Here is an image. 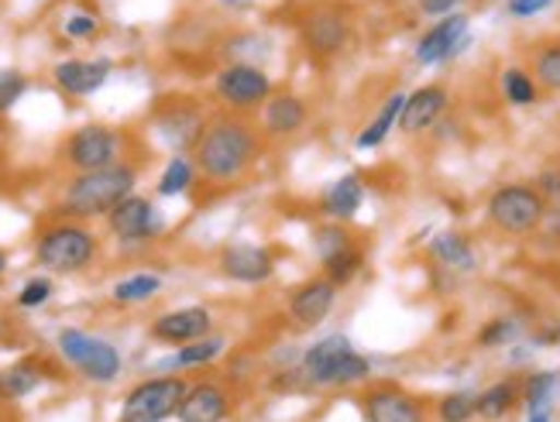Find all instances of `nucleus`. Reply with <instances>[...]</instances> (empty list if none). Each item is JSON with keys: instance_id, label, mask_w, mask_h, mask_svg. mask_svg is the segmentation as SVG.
I'll return each instance as SVG.
<instances>
[{"instance_id": "cd10ccee", "label": "nucleus", "mask_w": 560, "mask_h": 422, "mask_svg": "<svg viewBox=\"0 0 560 422\" xmlns=\"http://www.w3.org/2000/svg\"><path fill=\"white\" fill-rule=\"evenodd\" d=\"M42 385V371L35 361H21L0 371V399H28Z\"/></svg>"}, {"instance_id": "393cba45", "label": "nucleus", "mask_w": 560, "mask_h": 422, "mask_svg": "<svg viewBox=\"0 0 560 422\" xmlns=\"http://www.w3.org/2000/svg\"><path fill=\"white\" fill-rule=\"evenodd\" d=\"M513 409H520V378H502L478 391V419L502 422Z\"/></svg>"}, {"instance_id": "37998d69", "label": "nucleus", "mask_w": 560, "mask_h": 422, "mask_svg": "<svg viewBox=\"0 0 560 422\" xmlns=\"http://www.w3.org/2000/svg\"><path fill=\"white\" fill-rule=\"evenodd\" d=\"M523 422H553V412H540V415H526Z\"/></svg>"}, {"instance_id": "f704fd0d", "label": "nucleus", "mask_w": 560, "mask_h": 422, "mask_svg": "<svg viewBox=\"0 0 560 422\" xmlns=\"http://www.w3.org/2000/svg\"><path fill=\"white\" fill-rule=\"evenodd\" d=\"M520 333H523L520 319H513V316H495V319H489V323H485V327L478 330V347H489V351H495V347L516 343Z\"/></svg>"}, {"instance_id": "6ab92c4d", "label": "nucleus", "mask_w": 560, "mask_h": 422, "mask_svg": "<svg viewBox=\"0 0 560 422\" xmlns=\"http://www.w3.org/2000/svg\"><path fill=\"white\" fill-rule=\"evenodd\" d=\"M110 69V59H62L52 69V80L66 96H90L107 83Z\"/></svg>"}, {"instance_id": "9b49d317", "label": "nucleus", "mask_w": 560, "mask_h": 422, "mask_svg": "<svg viewBox=\"0 0 560 422\" xmlns=\"http://www.w3.org/2000/svg\"><path fill=\"white\" fill-rule=\"evenodd\" d=\"M468 28H471V21H468V14H460V11L430 24V32H423L420 42H417V62L420 66H441V62L454 59L460 48L471 42Z\"/></svg>"}, {"instance_id": "a211bd4d", "label": "nucleus", "mask_w": 560, "mask_h": 422, "mask_svg": "<svg viewBox=\"0 0 560 422\" xmlns=\"http://www.w3.org/2000/svg\"><path fill=\"white\" fill-rule=\"evenodd\" d=\"M155 128L162 134V141L173 148V152H192L200 141V134L207 131V117L200 107L192 104H176L168 107L165 114H159Z\"/></svg>"}, {"instance_id": "f257e3e1", "label": "nucleus", "mask_w": 560, "mask_h": 422, "mask_svg": "<svg viewBox=\"0 0 560 422\" xmlns=\"http://www.w3.org/2000/svg\"><path fill=\"white\" fill-rule=\"evenodd\" d=\"M261 155V138L248 120L221 114L207 120V131L192 148V165L210 183H237Z\"/></svg>"}, {"instance_id": "a19ab883", "label": "nucleus", "mask_w": 560, "mask_h": 422, "mask_svg": "<svg viewBox=\"0 0 560 422\" xmlns=\"http://www.w3.org/2000/svg\"><path fill=\"white\" fill-rule=\"evenodd\" d=\"M96 28H101V24H96L93 14H72V17L66 21V35H69V38H93Z\"/></svg>"}, {"instance_id": "b1692460", "label": "nucleus", "mask_w": 560, "mask_h": 422, "mask_svg": "<svg viewBox=\"0 0 560 422\" xmlns=\"http://www.w3.org/2000/svg\"><path fill=\"white\" fill-rule=\"evenodd\" d=\"M364 203V186L358 176H340L334 186H327L324 200H320V210L330 216V220H351Z\"/></svg>"}, {"instance_id": "c85d7f7f", "label": "nucleus", "mask_w": 560, "mask_h": 422, "mask_svg": "<svg viewBox=\"0 0 560 422\" xmlns=\"http://www.w3.org/2000/svg\"><path fill=\"white\" fill-rule=\"evenodd\" d=\"M159 289H162V279H159V276H152V271H138V276H128V279L114 282L110 300H114L117 306H135V303H149V300H155Z\"/></svg>"}, {"instance_id": "79ce46f5", "label": "nucleus", "mask_w": 560, "mask_h": 422, "mask_svg": "<svg viewBox=\"0 0 560 422\" xmlns=\"http://www.w3.org/2000/svg\"><path fill=\"white\" fill-rule=\"evenodd\" d=\"M465 0H420V11L427 14V17H447V14H454Z\"/></svg>"}, {"instance_id": "2f4dec72", "label": "nucleus", "mask_w": 560, "mask_h": 422, "mask_svg": "<svg viewBox=\"0 0 560 422\" xmlns=\"http://www.w3.org/2000/svg\"><path fill=\"white\" fill-rule=\"evenodd\" d=\"M436 419L441 422H471L478 419V391L457 388L447 391L441 402H436Z\"/></svg>"}, {"instance_id": "ddd939ff", "label": "nucleus", "mask_w": 560, "mask_h": 422, "mask_svg": "<svg viewBox=\"0 0 560 422\" xmlns=\"http://www.w3.org/2000/svg\"><path fill=\"white\" fill-rule=\"evenodd\" d=\"M300 35L316 59H330L348 45V21L337 8H313L300 21Z\"/></svg>"}, {"instance_id": "1a4fd4ad", "label": "nucleus", "mask_w": 560, "mask_h": 422, "mask_svg": "<svg viewBox=\"0 0 560 422\" xmlns=\"http://www.w3.org/2000/svg\"><path fill=\"white\" fill-rule=\"evenodd\" d=\"M66 162L77 172H96L117 165L120 155V134L107 124H83L80 131H72L66 138Z\"/></svg>"}, {"instance_id": "a878e982", "label": "nucleus", "mask_w": 560, "mask_h": 422, "mask_svg": "<svg viewBox=\"0 0 560 422\" xmlns=\"http://www.w3.org/2000/svg\"><path fill=\"white\" fill-rule=\"evenodd\" d=\"M406 107V93H393L388 101L378 107V114L364 124V131L358 134V148L361 152H372V148H378L388 134H393V128H399V114Z\"/></svg>"}, {"instance_id": "6e6552de", "label": "nucleus", "mask_w": 560, "mask_h": 422, "mask_svg": "<svg viewBox=\"0 0 560 422\" xmlns=\"http://www.w3.org/2000/svg\"><path fill=\"white\" fill-rule=\"evenodd\" d=\"M213 93H217V101L231 110H255V107L269 104L272 80L265 77L255 62H231L217 72Z\"/></svg>"}, {"instance_id": "bb28decb", "label": "nucleus", "mask_w": 560, "mask_h": 422, "mask_svg": "<svg viewBox=\"0 0 560 422\" xmlns=\"http://www.w3.org/2000/svg\"><path fill=\"white\" fill-rule=\"evenodd\" d=\"M224 347H228V340L224 337H203V340H192V343H183L179 351L168 357L162 367H179V371H186V367H203V364H213L217 357L224 354Z\"/></svg>"}, {"instance_id": "f8f14e48", "label": "nucleus", "mask_w": 560, "mask_h": 422, "mask_svg": "<svg viewBox=\"0 0 560 422\" xmlns=\"http://www.w3.org/2000/svg\"><path fill=\"white\" fill-rule=\"evenodd\" d=\"M361 412H364V422H430L427 406L417 395H409L396 385L372 388L361 399Z\"/></svg>"}, {"instance_id": "72a5a7b5", "label": "nucleus", "mask_w": 560, "mask_h": 422, "mask_svg": "<svg viewBox=\"0 0 560 422\" xmlns=\"http://www.w3.org/2000/svg\"><path fill=\"white\" fill-rule=\"evenodd\" d=\"M533 80L550 93H560V42L544 45L540 52L533 56Z\"/></svg>"}, {"instance_id": "dca6fc26", "label": "nucleus", "mask_w": 560, "mask_h": 422, "mask_svg": "<svg viewBox=\"0 0 560 422\" xmlns=\"http://www.w3.org/2000/svg\"><path fill=\"white\" fill-rule=\"evenodd\" d=\"M334 303H337V285L330 279H324V276H316V279L303 282L296 292L289 295V316H292L296 327L313 330L330 316Z\"/></svg>"}, {"instance_id": "4be33fe9", "label": "nucleus", "mask_w": 560, "mask_h": 422, "mask_svg": "<svg viewBox=\"0 0 560 422\" xmlns=\"http://www.w3.org/2000/svg\"><path fill=\"white\" fill-rule=\"evenodd\" d=\"M560 399V371H529L526 378H520V406L526 415L553 412Z\"/></svg>"}, {"instance_id": "473e14b6", "label": "nucleus", "mask_w": 560, "mask_h": 422, "mask_svg": "<svg viewBox=\"0 0 560 422\" xmlns=\"http://www.w3.org/2000/svg\"><path fill=\"white\" fill-rule=\"evenodd\" d=\"M192 179H197V165H192L186 155H176V159H168L155 192L159 196H183V192H189Z\"/></svg>"}, {"instance_id": "f3484780", "label": "nucleus", "mask_w": 560, "mask_h": 422, "mask_svg": "<svg viewBox=\"0 0 560 422\" xmlns=\"http://www.w3.org/2000/svg\"><path fill=\"white\" fill-rule=\"evenodd\" d=\"M228 415H231V391L221 382L203 378L186 388V399L176 419L179 422H224Z\"/></svg>"}, {"instance_id": "58836bf2", "label": "nucleus", "mask_w": 560, "mask_h": 422, "mask_svg": "<svg viewBox=\"0 0 560 422\" xmlns=\"http://www.w3.org/2000/svg\"><path fill=\"white\" fill-rule=\"evenodd\" d=\"M550 4H553V0H505V11L513 17H520V21H526V17L544 14Z\"/></svg>"}, {"instance_id": "c9c22d12", "label": "nucleus", "mask_w": 560, "mask_h": 422, "mask_svg": "<svg viewBox=\"0 0 560 422\" xmlns=\"http://www.w3.org/2000/svg\"><path fill=\"white\" fill-rule=\"evenodd\" d=\"M52 292H56L52 279H48V276H35V279H28V282L21 285L18 306L21 309H38V306H45L48 300H52Z\"/></svg>"}, {"instance_id": "c03bdc74", "label": "nucleus", "mask_w": 560, "mask_h": 422, "mask_svg": "<svg viewBox=\"0 0 560 422\" xmlns=\"http://www.w3.org/2000/svg\"><path fill=\"white\" fill-rule=\"evenodd\" d=\"M4 271H8V255L0 251V276H4Z\"/></svg>"}, {"instance_id": "7c9ffc66", "label": "nucleus", "mask_w": 560, "mask_h": 422, "mask_svg": "<svg viewBox=\"0 0 560 422\" xmlns=\"http://www.w3.org/2000/svg\"><path fill=\"white\" fill-rule=\"evenodd\" d=\"M364 268V255L358 251L354 244H348L345 251H337L334 258L324 261V279H330L337 289H345L358 279V271Z\"/></svg>"}, {"instance_id": "0eeeda50", "label": "nucleus", "mask_w": 560, "mask_h": 422, "mask_svg": "<svg viewBox=\"0 0 560 422\" xmlns=\"http://www.w3.org/2000/svg\"><path fill=\"white\" fill-rule=\"evenodd\" d=\"M186 388H189V382L179 375L144 378L125 395L117 422H165V419H173V415H179Z\"/></svg>"}, {"instance_id": "7ed1b4c3", "label": "nucleus", "mask_w": 560, "mask_h": 422, "mask_svg": "<svg viewBox=\"0 0 560 422\" xmlns=\"http://www.w3.org/2000/svg\"><path fill=\"white\" fill-rule=\"evenodd\" d=\"M300 375L310 388H337V385H358L372 375V361L354 351L351 337L327 333L310 343L300 361Z\"/></svg>"}, {"instance_id": "5701e85b", "label": "nucleus", "mask_w": 560, "mask_h": 422, "mask_svg": "<svg viewBox=\"0 0 560 422\" xmlns=\"http://www.w3.org/2000/svg\"><path fill=\"white\" fill-rule=\"evenodd\" d=\"M430 255L441 261L444 268L451 271H475L478 268V255H475V244L465 237V234H457V231H444V234H436L430 241Z\"/></svg>"}, {"instance_id": "e433bc0d", "label": "nucleus", "mask_w": 560, "mask_h": 422, "mask_svg": "<svg viewBox=\"0 0 560 422\" xmlns=\"http://www.w3.org/2000/svg\"><path fill=\"white\" fill-rule=\"evenodd\" d=\"M24 90H28V80H24V72H18V69H0V114L11 110L21 101V96H24Z\"/></svg>"}, {"instance_id": "f03ea898", "label": "nucleus", "mask_w": 560, "mask_h": 422, "mask_svg": "<svg viewBox=\"0 0 560 422\" xmlns=\"http://www.w3.org/2000/svg\"><path fill=\"white\" fill-rule=\"evenodd\" d=\"M135 186H138V168L125 162H117L110 168H96V172H77L59 200V213L72 220L107 216L117 203H125L128 196H135Z\"/></svg>"}, {"instance_id": "39448f33", "label": "nucleus", "mask_w": 560, "mask_h": 422, "mask_svg": "<svg viewBox=\"0 0 560 422\" xmlns=\"http://www.w3.org/2000/svg\"><path fill=\"white\" fill-rule=\"evenodd\" d=\"M485 213L495 223V227L509 237H526L533 231L544 227L547 216V200L540 196L537 186L529 183H505L499 186L489 203H485Z\"/></svg>"}, {"instance_id": "9d476101", "label": "nucleus", "mask_w": 560, "mask_h": 422, "mask_svg": "<svg viewBox=\"0 0 560 422\" xmlns=\"http://www.w3.org/2000/svg\"><path fill=\"white\" fill-rule=\"evenodd\" d=\"M107 231L120 244H144V241H155L165 231V220L149 196H128L125 203H117L107 213Z\"/></svg>"}, {"instance_id": "a18cd8bd", "label": "nucleus", "mask_w": 560, "mask_h": 422, "mask_svg": "<svg viewBox=\"0 0 560 422\" xmlns=\"http://www.w3.org/2000/svg\"><path fill=\"white\" fill-rule=\"evenodd\" d=\"M417 4H420V0H417Z\"/></svg>"}, {"instance_id": "412c9836", "label": "nucleus", "mask_w": 560, "mask_h": 422, "mask_svg": "<svg viewBox=\"0 0 560 422\" xmlns=\"http://www.w3.org/2000/svg\"><path fill=\"white\" fill-rule=\"evenodd\" d=\"M310 120V107L303 96L296 93H272L269 104L261 110V128L269 138H292L306 128Z\"/></svg>"}, {"instance_id": "ea45409f", "label": "nucleus", "mask_w": 560, "mask_h": 422, "mask_svg": "<svg viewBox=\"0 0 560 422\" xmlns=\"http://www.w3.org/2000/svg\"><path fill=\"white\" fill-rule=\"evenodd\" d=\"M537 189H540V196L547 200V207H560V168H547V172H540Z\"/></svg>"}, {"instance_id": "aec40b11", "label": "nucleus", "mask_w": 560, "mask_h": 422, "mask_svg": "<svg viewBox=\"0 0 560 422\" xmlns=\"http://www.w3.org/2000/svg\"><path fill=\"white\" fill-rule=\"evenodd\" d=\"M447 101H451V96H447V90L441 83H430V86H420V90L406 93V107L399 114V128L406 134L430 131L433 124L444 117Z\"/></svg>"}, {"instance_id": "c756f323", "label": "nucleus", "mask_w": 560, "mask_h": 422, "mask_svg": "<svg viewBox=\"0 0 560 422\" xmlns=\"http://www.w3.org/2000/svg\"><path fill=\"white\" fill-rule=\"evenodd\" d=\"M502 96L513 107H533V104L540 101V86H537V80H533L526 69L509 66L502 72Z\"/></svg>"}, {"instance_id": "4c0bfd02", "label": "nucleus", "mask_w": 560, "mask_h": 422, "mask_svg": "<svg viewBox=\"0 0 560 422\" xmlns=\"http://www.w3.org/2000/svg\"><path fill=\"white\" fill-rule=\"evenodd\" d=\"M348 244H351V237L340 227H320L313 234V247H316V255H320V261L334 258L337 251H345Z\"/></svg>"}, {"instance_id": "2eb2a0df", "label": "nucleus", "mask_w": 560, "mask_h": 422, "mask_svg": "<svg viewBox=\"0 0 560 422\" xmlns=\"http://www.w3.org/2000/svg\"><path fill=\"white\" fill-rule=\"evenodd\" d=\"M221 271L231 282H245V285H261L272 279L276 261L269 247H258V244H228L221 251Z\"/></svg>"}, {"instance_id": "423d86ee", "label": "nucleus", "mask_w": 560, "mask_h": 422, "mask_svg": "<svg viewBox=\"0 0 560 422\" xmlns=\"http://www.w3.org/2000/svg\"><path fill=\"white\" fill-rule=\"evenodd\" d=\"M59 354L66 357V364L77 367L80 375L93 385L117 382L120 367H125V357H120V351L110 340L93 337V333L77 330V327H66L59 333Z\"/></svg>"}, {"instance_id": "4468645a", "label": "nucleus", "mask_w": 560, "mask_h": 422, "mask_svg": "<svg viewBox=\"0 0 560 422\" xmlns=\"http://www.w3.org/2000/svg\"><path fill=\"white\" fill-rule=\"evenodd\" d=\"M210 327H213V316H210L207 306H183V309H168V313L155 316L149 333L159 343L183 347V343L210 337Z\"/></svg>"}, {"instance_id": "20e7f679", "label": "nucleus", "mask_w": 560, "mask_h": 422, "mask_svg": "<svg viewBox=\"0 0 560 422\" xmlns=\"http://www.w3.org/2000/svg\"><path fill=\"white\" fill-rule=\"evenodd\" d=\"M96 258V237L83 223H52L35 241V261L52 276H80Z\"/></svg>"}]
</instances>
